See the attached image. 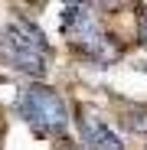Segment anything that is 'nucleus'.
<instances>
[{
    "instance_id": "1",
    "label": "nucleus",
    "mask_w": 147,
    "mask_h": 150,
    "mask_svg": "<svg viewBox=\"0 0 147 150\" xmlns=\"http://www.w3.org/2000/svg\"><path fill=\"white\" fill-rule=\"evenodd\" d=\"M0 49H4V56L10 59L13 69L33 75V79H39L49 69V42H46L43 30L26 16H13L4 26Z\"/></svg>"
},
{
    "instance_id": "2",
    "label": "nucleus",
    "mask_w": 147,
    "mask_h": 150,
    "mask_svg": "<svg viewBox=\"0 0 147 150\" xmlns=\"http://www.w3.org/2000/svg\"><path fill=\"white\" fill-rule=\"evenodd\" d=\"M16 108L26 117V124L33 131H39V134H65V127H69L65 101L43 82H33V85L23 88Z\"/></svg>"
},
{
    "instance_id": "3",
    "label": "nucleus",
    "mask_w": 147,
    "mask_h": 150,
    "mask_svg": "<svg viewBox=\"0 0 147 150\" xmlns=\"http://www.w3.org/2000/svg\"><path fill=\"white\" fill-rule=\"evenodd\" d=\"M59 26H62V33L72 39L75 49H82V46L92 42L95 36H102L92 7H85V4H65V7H62V16H59Z\"/></svg>"
},
{
    "instance_id": "4",
    "label": "nucleus",
    "mask_w": 147,
    "mask_h": 150,
    "mask_svg": "<svg viewBox=\"0 0 147 150\" xmlns=\"http://www.w3.org/2000/svg\"><path fill=\"white\" fill-rule=\"evenodd\" d=\"M79 134H82L85 150H124L121 137L108 127L105 121H98L95 114H82L79 117Z\"/></svg>"
},
{
    "instance_id": "5",
    "label": "nucleus",
    "mask_w": 147,
    "mask_h": 150,
    "mask_svg": "<svg viewBox=\"0 0 147 150\" xmlns=\"http://www.w3.org/2000/svg\"><path fill=\"white\" fill-rule=\"evenodd\" d=\"M124 124H128L131 131L147 134V108H134V111H128V114H124Z\"/></svg>"
},
{
    "instance_id": "6",
    "label": "nucleus",
    "mask_w": 147,
    "mask_h": 150,
    "mask_svg": "<svg viewBox=\"0 0 147 150\" xmlns=\"http://www.w3.org/2000/svg\"><path fill=\"white\" fill-rule=\"evenodd\" d=\"M137 30H141V36L147 39V4L137 7Z\"/></svg>"
},
{
    "instance_id": "7",
    "label": "nucleus",
    "mask_w": 147,
    "mask_h": 150,
    "mask_svg": "<svg viewBox=\"0 0 147 150\" xmlns=\"http://www.w3.org/2000/svg\"><path fill=\"white\" fill-rule=\"evenodd\" d=\"M144 69H147V65H144Z\"/></svg>"
},
{
    "instance_id": "8",
    "label": "nucleus",
    "mask_w": 147,
    "mask_h": 150,
    "mask_svg": "<svg viewBox=\"0 0 147 150\" xmlns=\"http://www.w3.org/2000/svg\"><path fill=\"white\" fill-rule=\"evenodd\" d=\"M144 150H147V147H144Z\"/></svg>"
}]
</instances>
